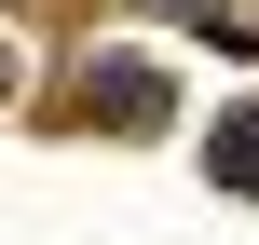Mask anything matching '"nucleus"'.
Here are the masks:
<instances>
[{"label": "nucleus", "instance_id": "f257e3e1", "mask_svg": "<svg viewBox=\"0 0 259 245\" xmlns=\"http://www.w3.org/2000/svg\"><path fill=\"white\" fill-rule=\"evenodd\" d=\"M205 177H219V191H259V109H232V123L205 136Z\"/></svg>", "mask_w": 259, "mask_h": 245}, {"label": "nucleus", "instance_id": "f03ea898", "mask_svg": "<svg viewBox=\"0 0 259 245\" xmlns=\"http://www.w3.org/2000/svg\"><path fill=\"white\" fill-rule=\"evenodd\" d=\"M96 109H109V123H164V82H150V68H96Z\"/></svg>", "mask_w": 259, "mask_h": 245}, {"label": "nucleus", "instance_id": "7ed1b4c3", "mask_svg": "<svg viewBox=\"0 0 259 245\" xmlns=\"http://www.w3.org/2000/svg\"><path fill=\"white\" fill-rule=\"evenodd\" d=\"M0 82H14V55H0Z\"/></svg>", "mask_w": 259, "mask_h": 245}]
</instances>
